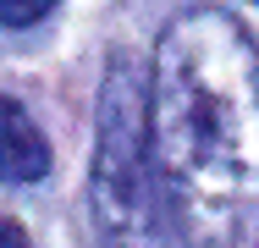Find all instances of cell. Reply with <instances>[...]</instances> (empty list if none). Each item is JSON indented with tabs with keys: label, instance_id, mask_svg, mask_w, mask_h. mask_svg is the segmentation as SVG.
<instances>
[{
	"label": "cell",
	"instance_id": "cell-1",
	"mask_svg": "<svg viewBox=\"0 0 259 248\" xmlns=\"http://www.w3.org/2000/svg\"><path fill=\"white\" fill-rule=\"evenodd\" d=\"M149 149L188 243L232 248L259 215V50L232 11H182L160 33Z\"/></svg>",
	"mask_w": 259,
	"mask_h": 248
},
{
	"label": "cell",
	"instance_id": "cell-3",
	"mask_svg": "<svg viewBox=\"0 0 259 248\" xmlns=\"http://www.w3.org/2000/svg\"><path fill=\"white\" fill-rule=\"evenodd\" d=\"M45 171H50L45 133L11 94H0V182H39Z\"/></svg>",
	"mask_w": 259,
	"mask_h": 248
},
{
	"label": "cell",
	"instance_id": "cell-4",
	"mask_svg": "<svg viewBox=\"0 0 259 248\" xmlns=\"http://www.w3.org/2000/svg\"><path fill=\"white\" fill-rule=\"evenodd\" d=\"M55 0H0V22L6 28H28V22H39V17H50Z\"/></svg>",
	"mask_w": 259,
	"mask_h": 248
},
{
	"label": "cell",
	"instance_id": "cell-5",
	"mask_svg": "<svg viewBox=\"0 0 259 248\" xmlns=\"http://www.w3.org/2000/svg\"><path fill=\"white\" fill-rule=\"evenodd\" d=\"M0 248H28V237H22L17 221H0Z\"/></svg>",
	"mask_w": 259,
	"mask_h": 248
},
{
	"label": "cell",
	"instance_id": "cell-2",
	"mask_svg": "<svg viewBox=\"0 0 259 248\" xmlns=\"http://www.w3.org/2000/svg\"><path fill=\"white\" fill-rule=\"evenodd\" d=\"M89 210L100 248H193L149 149V83L127 55H110L100 89Z\"/></svg>",
	"mask_w": 259,
	"mask_h": 248
}]
</instances>
